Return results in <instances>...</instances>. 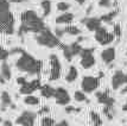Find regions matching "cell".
Here are the masks:
<instances>
[{"mask_svg":"<svg viewBox=\"0 0 127 126\" xmlns=\"http://www.w3.org/2000/svg\"><path fill=\"white\" fill-rule=\"evenodd\" d=\"M93 11V6L90 5V6H88V8H87V11H86V13H87V16H89V13Z\"/></svg>","mask_w":127,"mask_h":126,"instance_id":"bcb514c9","label":"cell"},{"mask_svg":"<svg viewBox=\"0 0 127 126\" xmlns=\"http://www.w3.org/2000/svg\"><path fill=\"white\" fill-rule=\"evenodd\" d=\"M42 86V82L39 79H34L32 81H26V82L22 84L19 88V93L23 95H29V94H32L36 90H39V88Z\"/></svg>","mask_w":127,"mask_h":126,"instance_id":"30bf717a","label":"cell"},{"mask_svg":"<svg viewBox=\"0 0 127 126\" xmlns=\"http://www.w3.org/2000/svg\"><path fill=\"white\" fill-rule=\"evenodd\" d=\"M10 11V1L8 0H0V14Z\"/></svg>","mask_w":127,"mask_h":126,"instance_id":"1f68e13d","label":"cell"},{"mask_svg":"<svg viewBox=\"0 0 127 126\" xmlns=\"http://www.w3.org/2000/svg\"><path fill=\"white\" fill-rule=\"evenodd\" d=\"M48 113H50L49 106H43V107L38 111V114H48Z\"/></svg>","mask_w":127,"mask_h":126,"instance_id":"8d00e7d4","label":"cell"},{"mask_svg":"<svg viewBox=\"0 0 127 126\" xmlns=\"http://www.w3.org/2000/svg\"><path fill=\"white\" fill-rule=\"evenodd\" d=\"M49 61H50V76L49 80L50 81H56L61 77L62 74V64L60 62V58L57 57V55L55 54H51L49 56Z\"/></svg>","mask_w":127,"mask_h":126,"instance_id":"8992f818","label":"cell"},{"mask_svg":"<svg viewBox=\"0 0 127 126\" xmlns=\"http://www.w3.org/2000/svg\"><path fill=\"white\" fill-rule=\"evenodd\" d=\"M72 1H76L78 5H83V4L86 2V0H72Z\"/></svg>","mask_w":127,"mask_h":126,"instance_id":"c3c4849f","label":"cell"},{"mask_svg":"<svg viewBox=\"0 0 127 126\" xmlns=\"http://www.w3.org/2000/svg\"><path fill=\"white\" fill-rule=\"evenodd\" d=\"M122 111H124V112H127V105L126 104L122 106Z\"/></svg>","mask_w":127,"mask_h":126,"instance_id":"f907efd6","label":"cell"},{"mask_svg":"<svg viewBox=\"0 0 127 126\" xmlns=\"http://www.w3.org/2000/svg\"><path fill=\"white\" fill-rule=\"evenodd\" d=\"M0 104H1L0 110L2 111V112H5L6 108L10 107V105L12 104V99H11V95H10L8 92H6V90L1 92V95H0Z\"/></svg>","mask_w":127,"mask_h":126,"instance_id":"e0dca14e","label":"cell"},{"mask_svg":"<svg viewBox=\"0 0 127 126\" xmlns=\"http://www.w3.org/2000/svg\"><path fill=\"white\" fill-rule=\"evenodd\" d=\"M16 68L19 71L26 73L29 75H39L43 70V62L23 50L19 58L16 61Z\"/></svg>","mask_w":127,"mask_h":126,"instance_id":"7a4b0ae2","label":"cell"},{"mask_svg":"<svg viewBox=\"0 0 127 126\" xmlns=\"http://www.w3.org/2000/svg\"><path fill=\"white\" fill-rule=\"evenodd\" d=\"M77 77H78L77 68L75 66H70L69 69H68V73H66V75H65V81L68 83H72L77 80Z\"/></svg>","mask_w":127,"mask_h":126,"instance_id":"d6986e66","label":"cell"},{"mask_svg":"<svg viewBox=\"0 0 127 126\" xmlns=\"http://www.w3.org/2000/svg\"><path fill=\"white\" fill-rule=\"evenodd\" d=\"M101 79L99 76H84L81 81V88L84 93H94L100 87Z\"/></svg>","mask_w":127,"mask_h":126,"instance_id":"ba28073f","label":"cell"},{"mask_svg":"<svg viewBox=\"0 0 127 126\" xmlns=\"http://www.w3.org/2000/svg\"><path fill=\"white\" fill-rule=\"evenodd\" d=\"M95 96H96V100H97V102L100 105H103V106H114V104H115V99L113 98V96H111L108 89L102 90V92H96Z\"/></svg>","mask_w":127,"mask_h":126,"instance_id":"4fadbf2b","label":"cell"},{"mask_svg":"<svg viewBox=\"0 0 127 126\" xmlns=\"http://www.w3.org/2000/svg\"><path fill=\"white\" fill-rule=\"evenodd\" d=\"M126 56H127V50H126Z\"/></svg>","mask_w":127,"mask_h":126,"instance_id":"f5cc1de1","label":"cell"},{"mask_svg":"<svg viewBox=\"0 0 127 126\" xmlns=\"http://www.w3.org/2000/svg\"><path fill=\"white\" fill-rule=\"evenodd\" d=\"M28 80H26V77L25 76H19V77H17V83L19 84V86H22V84H24V83L26 82Z\"/></svg>","mask_w":127,"mask_h":126,"instance_id":"f35d334b","label":"cell"},{"mask_svg":"<svg viewBox=\"0 0 127 126\" xmlns=\"http://www.w3.org/2000/svg\"><path fill=\"white\" fill-rule=\"evenodd\" d=\"M74 19H75V14L71 13V12H62V14H60L58 17H56L55 22L56 24H58V25H68V24H71L74 22Z\"/></svg>","mask_w":127,"mask_h":126,"instance_id":"2e32d148","label":"cell"},{"mask_svg":"<svg viewBox=\"0 0 127 126\" xmlns=\"http://www.w3.org/2000/svg\"><path fill=\"white\" fill-rule=\"evenodd\" d=\"M69 46H70V50H71L74 57L80 55V52H81V50H82V45L78 43V42H74V43H71Z\"/></svg>","mask_w":127,"mask_h":126,"instance_id":"83f0119b","label":"cell"},{"mask_svg":"<svg viewBox=\"0 0 127 126\" xmlns=\"http://www.w3.org/2000/svg\"><path fill=\"white\" fill-rule=\"evenodd\" d=\"M60 46V49L63 51V56H64V58H65L68 62H71L72 58H74V56H72V52L71 50H70V46L69 45H66V44H60L58 45Z\"/></svg>","mask_w":127,"mask_h":126,"instance_id":"cb8c5ba5","label":"cell"},{"mask_svg":"<svg viewBox=\"0 0 127 126\" xmlns=\"http://www.w3.org/2000/svg\"><path fill=\"white\" fill-rule=\"evenodd\" d=\"M115 36L113 32H109L105 26H100L96 31H95V41L101 45H108L114 42Z\"/></svg>","mask_w":127,"mask_h":126,"instance_id":"52a82bcc","label":"cell"},{"mask_svg":"<svg viewBox=\"0 0 127 126\" xmlns=\"http://www.w3.org/2000/svg\"><path fill=\"white\" fill-rule=\"evenodd\" d=\"M84 37H83V36H78L77 37V41H76V42H78V43H81V42H83V41H84Z\"/></svg>","mask_w":127,"mask_h":126,"instance_id":"7dc6e473","label":"cell"},{"mask_svg":"<svg viewBox=\"0 0 127 126\" xmlns=\"http://www.w3.org/2000/svg\"><path fill=\"white\" fill-rule=\"evenodd\" d=\"M23 51L22 48H13L10 50V55H16V54H20Z\"/></svg>","mask_w":127,"mask_h":126,"instance_id":"ab89813d","label":"cell"},{"mask_svg":"<svg viewBox=\"0 0 127 126\" xmlns=\"http://www.w3.org/2000/svg\"><path fill=\"white\" fill-rule=\"evenodd\" d=\"M37 114L32 111H23L22 114L16 119V125L22 126H33L36 121Z\"/></svg>","mask_w":127,"mask_h":126,"instance_id":"9c48e42d","label":"cell"},{"mask_svg":"<svg viewBox=\"0 0 127 126\" xmlns=\"http://www.w3.org/2000/svg\"><path fill=\"white\" fill-rule=\"evenodd\" d=\"M39 98L37 96H34L32 94H29V95H25V98H24V104L28 105V106H37L39 105Z\"/></svg>","mask_w":127,"mask_h":126,"instance_id":"d4e9b609","label":"cell"},{"mask_svg":"<svg viewBox=\"0 0 127 126\" xmlns=\"http://www.w3.org/2000/svg\"><path fill=\"white\" fill-rule=\"evenodd\" d=\"M40 125L42 126H55L56 120L54 118H51V117H44L40 120Z\"/></svg>","mask_w":127,"mask_h":126,"instance_id":"4dcf8cb0","label":"cell"},{"mask_svg":"<svg viewBox=\"0 0 127 126\" xmlns=\"http://www.w3.org/2000/svg\"><path fill=\"white\" fill-rule=\"evenodd\" d=\"M39 92H40V96L44 99H51L54 98V94H55V88L51 87L50 84H42L39 88Z\"/></svg>","mask_w":127,"mask_h":126,"instance_id":"ac0fdd59","label":"cell"},{"mask_svg":"<svg viewBox=\"0 0 127 126\" xmlns=\"http://www.w3.org/2000/svg\"><path fill=\"white\" fill-rule=\"evenodd\" d=\"M89 118H90V121H92V124L95 126H102L103 125V121L101 119V117L97 112H95V111H90L89 112Z\"/></svg>","mask_w":127,"mask_h":126,"instance_id":"603a6c76","label":"cell"},{"mask_svg":"<svg viewBox=\"0 0 127 126\" xmlns=\"http://www.w3.org/2000/svg\"><path fill=\"white\" fill-rule=\"evenodd\" d=\"M8 56H10V51L6 50L5 48H2V46L0 45V62L6 61L7 58H8Z\"/></svg>","mask_w":127,"mask_h":126,"instance_id":"836d02e7","label":"cell"},{"mask_svg":"<svg viewBox=\"0 0 127 126\" xmlns=\"http://www.w3.org/2000/svg\"><path fill=\"white\" fill-rule=\"evenodd\" d=\"M1 125H4V126H12V125H13V123H12L11 120H2Z\"/></svg>","mask_w":127,"mask_h":126,"instance_id":"b9f144b4","label":"cell"},{"mask_svg":"<svg viewBox=\"0 0 127 126\" xmlns=\"http://www.w3.org/2000/svg\"><path fill=\"white\" fill-rule=\"evenodd\" d=\"M120 93L124 95V94H127V84H125V87L122 88L121 90H120Z\"/></svg>","mask_w":127,"mask_h":126,"instance_id":"ee69618b","label":"cell"},{"mask_svg":"<svg viewBox=\"0 0 127 126\" xmlns=\"http://www.w3.org/2000/svg\"><path fill=\"white\" fill-rule=\"evenodd\" d=\"M113 33H114V36H115L118 39L121 38V36H122V30H121V26H120V24H114V26H113Z\"/></svg>","mask_w":127,"mask_h":126,"instance_id":"d6a6232c","label":"cell"},{"mask_svg":"<svg viewBox=\"0 0 127 126\" xmlns=\"http://www.w3.org/2000/svg\"><path fill=\"white\" fill-rule=\"evenodd\" d=\"M54 98H55V101L57 105H60V106H65L70 102V95L68 93V90H66L65 88L63 87H57L55 88V94H54Z\"/></svg>","mask_w":127,"mask_h":126,"instance_id":"7c38bea8","label":"cell"},{"mask_svg":"<svg viewBox=\"0 0 127 126\" xmlns=\"http://www.w3.org/2000/svg\"><path fill=\"white\" fill-rule=\"evenodd\" d=\"M81 23L84 24V26L87 28L88 31H93V32H95L100 26H102V22L97 17H86L81 19Z\"/></svg>","mask_w":127,"mask_h":126,"instance_id":"5bb4252c","label":"cell"},{"mask_svg":"<svg viewBox=\"0 0 127 126\" xmlns=\"http://www.w3.org/2000/svg\"><path fill=\"white\" fill-rule=\"evenodd\" d=\"M64 33H65V31H64V29L61 28V26H57V28L55 29V35L58 37V38L61 39L63 36H64Z\"/></svg>","mask_w":127,"mask_h":126,"instance_id":"e575fe53","label":"cell"},{"mask_svg":"<svg viewBox=\"0 0 127 126\" xmlns=\"http://www.w3.org/2000/svg\"><path fill=\"white\" fill-rule=\"evenodd\" d=\"M126 105H127V100H126Z\"/></svg>","mask_w":127,"mask_h":126,"instance_id":"db71d44e","label":"cell"},{"mask_svg":"<svg viewBox=\"0 0 127 126\" xmlns=\"http://www.w3.org/2000/svg\"><path fill=\"white\" fill-rule=\"evenodd\" d=\"M119 8H115V10H112L111 12H108V13H106L103 16L100 17V19H101V22L102 23H106V24H111L113 22V19L115 18L118 14H119Z\"/></svg>","mask_w":127,"mask_h":126,"instance_id":"44dd1931","label":"cell"},{"mask_svg":"<svg viewBox=\"0 0 127 126\" xmlns=\"http://www.w3.org/2000/svg\"><path fill=\"white\" fill-rule=\"evenodd\" d=\"M101 60L103 63L106 64H108V66H111V63L114 62L115 60V56H116V51H115V48L114 46H108V48H106L101 51Z\"/></svg>","mask_w":127,"mask_h":126,"instance_id":"9a60e30c","label":"cell"},{"mask_svg":"<svg viewBox=\"0 0 127 126\" xmlns=\"http://www.w3.org/2000/svg\"><path fill=\"white\" fill-rule=\"evenodd\" d=\"M99 6L100 7H111L112 0H99Z\"/></svg>","mask_w":127,"mask_h":126,"instance_id":"d590c367","label":"cell"},{"mask_svg":"<svg viewBox=\"0 0 127 126\" xmlns=\"http://www.w3.org/2000/svg\"><path fill=\"white\" fill-rule=\"evenodd\" d=\"M103 76H105V73H103V71H100V73H99V77H100V79H102Z\"/></svg>","mask_w":127,"mask_h":126,"instance_id":"681fc988","label":"cell"},{"mask_svg":"<svg viewBox=\"0 0 127 126\" xmlns=\"http://www.w3.org/2000/svg\"><path fill=\"white\" fill-rule=\"evenodd\" d=\"M40 7H42V11H43V14H42V18H46L51 13V7H52V4L50 0H42L40 1Z\"/></svg>","mask_w":127,"mask_h":126,"instance_id":"7402d4cb","label":"cell"},{"mask_svg":"<svg viewBox=\"0 0 127 126\" xmlns=\"http://www.w3.org/2000/svg\"><path fill=\"white\" fill-rule=\"evenodd\" d=\"M0 74L5 77L6 81H10L12 77V71H11V67L10 64L6 62V61H2L1 63V67H0Z\"/></svg>","mask_w":127,"mask_h":126,"instance_id":"ffe728a7","label":"cell"},{"mask_svg":"<svg viewBox=\"0 0 127 126\" xmlns=\"http://www.w3.org/2000/svg\"><path fill=\"white\" fill-rule=\"evenodd\" d=\"M14 16L11 11H7L0 14V35L11 36L16 32L14 30Z\"/></svg>","mask_w":127,"mask_h":126,"instance_id":"277c9868","label":"cell"},{"mask_svg":"<svg viewBox=\"0 0 127 126\" xmlns=\"http://www.w3.org/2000/svg\"><path fill=\"white\" fill-rule=\"evenodd\" d=\"M1 123H2V118L0 117V124H1Z\"/></svg>","mask_w":127,"mask_h":126,"instance_id":"816d5d0a","label":"cell"},{"mask_svg":"<svg viewBox=\"0 0 127 126\" xmlns=\"http://www.w3.org/2000/svg\"><path fill=\"white\" fill-rule=\"evenodd\" d=\"M44 20L33 10H26L20 14V26L18 29V36L23 38L26 33H38L45 29Z\"/></svg>","mask_w":127,"mask_h":126,"instance_id":"6da1fadb","label":"cell"},{"mask_svg":"<svg viewBox=\"0 0 127 126\" xmlns=\"http://www.w3.org/2000/svg\"><path fill=\"white\" fill-rule=\"evenodd\" d=\"M112 88L114 90L120 89L122 86L127 84V73L125 74L122 70H116L114 71L113 76H112V81H111Z\"/></svg>","mask_w":127,"mask_h":126,"instance_id":"8fae6325","label":"cell"},{"mask_svg":"<svg viewBox=\"0 0 127 126\" xmlns=\"http://www.w3.org/2000/svg\"><path fill=\"white\" fill-rule=\"evenodd\" d=\"M72 112H75V107L72 106V105H65V113H68V114H70V113H72Z\"/></svg>","mask_w":127,"mask_h":126,"instance_id":"74e56055","label":"cell"},{"mask_svg":"<svg viewBox=\"0 0 127 126\" xmlns=\"http://www.w3.org/2000/svg\"><path fill=\"white\" fill-rule=\"evenodd\" d=\"M10 2H14V4H20V2H24V1H28V0H8Z\"/></svg>","mask_w":127,"mask_h":126,"instance_id":"7bdbcfd3","label":"cell"},{"mask_svg":"<svg viewBox=\"0 0 127 126\" xmlns=\"http://www.w3.org/2000/svg\"><path fill=\"white\" fill-rule=\"evenodd\" d=\"M74 99H75L77 102H84V101L87 100V96H86V93H84L83 90H75Z\"/></svg>","mask_w":127,"mask_h":126,"instance_id":"f546056e","label":"cell"},{"mask_svg":"<svg viewBox=\"0 0 127 126\" xmlns=\"http://www.w3.org/2000/svg\"><path fill=\"white\" fill-rule=\"evenodd\" d=\"M56 7H57V11L66 12V11H69V10H70L71 5H70L69 2H66V1H60V2H57Z\"/></svg>","mask_w":127,"mask_h":126,"instance_id":"f1b7e54d","label":"cell"},{"mask_svg":"<svg viewBox=\"0 0 127 126\" xmlns=\"http://www.w3.org/2000/svg\"><path fill=\"white\" fill-rule=\"evenodd\" d=\"M34 39H36V42H37L38 45H40V46H45V48H49V49L57 48V46L61 44L60 38H58L55 33L48 28L43 29L40 32L36 33Z\"/></svg>","mask_w":127,"mask_h":126,"instance_id":"3957f363","label":"cell"},{"mask_svg":"<svg viewBox=\"0 0 127 126\" xmlns=\"http://www.w3.org/2000/svg\"><path fill=\"white\" fill-rule=\"evenodd\" d=\"M102 113L105 114V117L108 119V120H113L114 114H115V112H114V106H103Z\"/></svg>","mask_w":127,"mask_h":126,"instance_id":"4316f807","label":"cell"},{"mask_svg":"<svg viewBox=\"0 0 127 126\" xmlns=\"http://www.w3.org/2000/svg\"><path fill=\"white\" fill-rule=\"evenodd\" d=\"M55 126H69V123L66 120H62L61 123H56Z\"/></svg>","mask_w":127,"mask_h":126,"instance_id":"60d3db41","label":"cell"},{"mask_svg":"<svg viewBox=\"0 0 127 126\" xmlns=\"http://www.w3.org/2000/svg\"><path fill=\"white\" fill-rule=\"evenodd\" d=\"M95 48H82L81 52H80V64L83 69H90L95 66V56H94Z\"/></svg>","mask_w":127,"mask_h":126,"instance_id":"5b68a950","label":"cell"},{"mask_svg":"<svg viewBox=\"0 0 127 126\" xmlns=\"http://www.w3.org/2000/svg\"><path fill=\"white\" fill-rule=\"evenodd\" d=\"M64 31H65V33L70 35V36H78V35H81L80 28L76 26V25H71V24H68V26L64 28Z\"/></svg>","mask_w":127,"mask_h":126,"instance_id":"484cf974","label":"cell"},{"mask_svg":"<svg viewBox=\"0 0 127 126\" xmlns=\"http://www.w3.org/2000/svg\"><path fill=\"white\" fill-rule=\"evenodd\" d=\"M0 83H1V84H5V83H6V80H5V77L2 76L1 74H0Z\"/></svg>","mask_w":127,"mask_h":126,"instance_id":"f6af8a7d","label":"cell"}]
</instances>
